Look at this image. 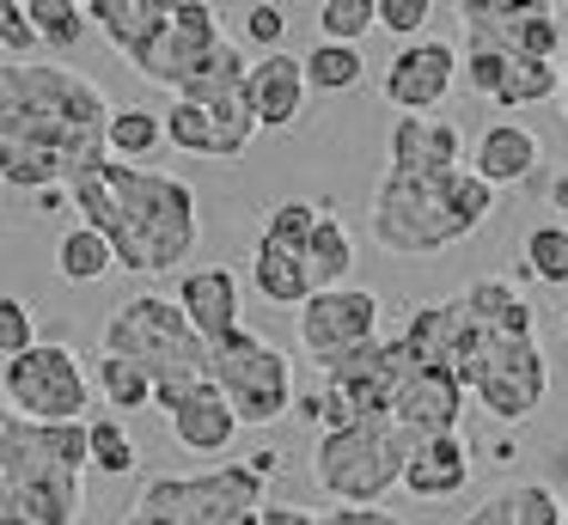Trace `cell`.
<instances>
[{
  "label": "cell",
  "instance_id": "e575fe53",
  "mask_svg": "<svg viewBox=\"0 0 568 525\" xmlns=\"http://www.w3.org/2000/svg\"><path fill=\"white\" fill-rule=\"evenodd\" d=\"M92 471H104V476H129L135 471V440H129V427L116 422V415H92Z\"/></svg>",
  "mask_w": 568,
  "mask_h": 525
},
{
  "label": "cell",
  "instance_id": "30bf717a",
  "mask_svg": "<svg viewBox=\"0 0 568 525\" xmlns=\"http://www.w3.org/2000/svg\"><path fill=\"white\" fill-rule=\"evenodd\" d=\"M209 378L226 391V403L239 410L245 427H270L294 410V366L275 342H263L257 330H233L226 342L209 349Z\"/></svg>",
  "mask_w": 568,
  "mask_h": 525
},
{
  "label": "cell",
  "instance_id": "8fae6325",
  "mask_svg": "<svg viewBox=\"0 0 568 525\" xmlns=\"http://www.w3.org/2000/svg\"><path fill=\"white\" fill-rule=\"evenodd\" d=\"M0 391H7V415H26V422H87L92 410V378L80 366V354L68 342H38L31 354L7 361L0 373Z\"/></svg>",
  "mask_w": 568,
  "mask_h": 525
},
{
  "label": "cell",
  "instance_id": "7c38bea8",
  "mask_svg": "<svg viewBox=\"0 0 568 525\" xmlns=\"http://www.w3.org/2000/svg\"><path fill=\"white\" fill-rule=\"evenodd\" d=\"M465 43H489L519 61H556L568 49V24L550 0H458Z\"/></svg>",
  "mask_w": 568,
  "mask_h": 525
},
{
  "label": "cell",
  "instance_id": "d6986e66",
  "mask_svg": "<svg viewBox=\"0 0 568 525\" xmlns=\"http://www.w3.org/2000/svg\"><path fill=\"white\" fill-rule=\"evenodd\" d=\"M465 171V134L453 117H397L392 122V178H446Z\"/></svg>",
  "mask_w": 568,
  "mask_h": 525
},
{
  "label": "cell",
  "instance_id": "4316f807",
  "mask_svg": "<svg viewBox=\"0 0 568 525\" xmlns=\"http://www.w3.org/2000/svg\"><path fill=\"white\" fill-rule=\"evenodd\" d=\"M92 378H99L104 403H111L116 415H135V410H153V403H160V385H153L135 361H123V354H99Z\"/></svg>",
  "mask_w": 568,
  "mask_h": 525
},
{
  "label": "cell",
  "instance_id": "ba28073f",
  "mask_svg": "<svg viewBox=\"0 0 568 525\" xmlns=\"http://www.w3.org/2000/svg\"><path fill=\"white\" fill-rule=\"evenodd\" d=\"M404 373H409L404 336H379L373 349H361L343 366H331L318 397H300L306 403V422L318 434H336V427H355V422H392Z\"/></svg>",
  "mask_w": 568,
  "mask_h": 525
},
{
  "label": "cell",
  "instance_id": "d6a6232c",
  "mask_svg": "<svg viewBox=\"0 0 568 525\" xmlns=\"http://www.w3.org/2000/svg\"><path fill=\"white\" fill-rule=\"evenodd\" d=\"M361 73H367V61H361V49H348V43H318V49H306V80H312V92H348V85H361Z\"/></svg>",
  "mask_w": 568,
  "mask_h": 525
},
{
  "label": "cell",
  "instance_id": "74e56055",
  "mask_svg": "<svg viewBox=\"0 0 568 525\" xmlns=\"http://www.w3.org/2000/svg\"><path fill=\"white\" fill-rule=\"evenodd\" d=\"M507 501H514V525H568L562 495H556V488H544V483L507 488Z\"/></svg>",
  "mask_w": 568,
  "mask_h": 525
},
{
  "label": "cell",
  "instance_id": "3957f363",
  "mask_svg": "<svg viewBox=\"0 0 568 525\" xmlns=\"http://www.w3.org/2000/svg\"><path fill=\"white\" fill-rule=\"evenodd\" d=\"M92 464V427L87 422H0V525H80Z\"/></svg>",
  "mask_w": 568,
  "mask_h": 525
},
{
  "label": "cell",
  "instance_id": "c3c4849f",
  "mask_svg": "<svg viewBox=\"0 0 568 525\" xmlns=\"http://www.w3.org/2000/svg\"><path fill=\"white\" fill-rule=\"evenodd\" d=\"M251 464H257L263 476H275V471H282V452H257V458H251Z\"/></svg>",
  "mask_w": 568,
  "mask_h": 525
},
{
  "label": "cell",
  "instance_id": "816d5d0a",
  "mask_svg": "<svg viewBox=\"0 0 568 525\" xmlns=\"http://www.w3.org/2000/svg\"><path fill=\"white\" fill-rule=\"evenodd\" d=\"M562 330H568V317H562Z\"/></svg>",
  "mask_w": 568,
  "mask_h": 525
},
{
  "label": "cell",
  "instance_id": "f6af8a7d",
  "mask_svg": "<svg viewBox=\"0 0 568 525\" xmlns=\"http://www.w3.org/2000/svg\"><path fill=\"white\" fill-rule=\"evenodd\" d=\"M68 202H74L68 190H43V195H38V214H62Z\"/></svg>",
  "mask_w": 568,
  "mask_h": 525
},
{
  "label": "cell",
  "instance_id": "bcb514c9",
  "mask_svg": "<svg viewBox=\"0 0 568 525\" xmlns=\"http://www.w3.org/2000/svg\"><path fill=\"white\" fill-rule=\"evenodd\" d=\"M123 525H172V519H165V513H153V507H141V501H135V513H129Z\"/></svg>",
  "mask_w": 568,
  "mask_h": 525
},
{
  "label": "cell",
  "instance_id": "d590c367",
  "mask_svg": "<svg viewBox=\"0 0 568 525\" xmlns=\"http://www.w3.org/2000/svg\"><path fill=\"white\" fill-rule=\"evenodd\" d=\"M318 220H324V208H318V202H306V195H294V202H275V208H270V220H263V239L306 251L312 232H318Z\"/></svg>",
  "mask_w": 568,
  "mask_h": 525
},
{
  "label": "cell",
  "instance_id": "1f68e13d",
  "mask_svg": "<svg viewBox=\"0 0 568 525\" xmlns=\"http://www.w3.org/2000/svg\"><path fill=\"white\" fill-rule=\"evenodd\" d=\"M31 24H38L43 49H55V55H68V49H80V37H87V7L80 0H31Z\"/></svg>",
  "mask_w": 568,
  "mask_h": 525
},
{
  "label": "cell",
  "instance_id": "e0dca14e",
  "mask_svg": "<svg viewBox=\"0 0 568 525\" xmlns=\"http://www.w3.org/2000/svg\"><path fill=\"white\" fill-rule=\"evenodd\" d=\"M470 391L453 366H428L409 354V373H404V391H397V410L392 422L416 440H440V434H458V415H465Z\"/></svg>",
  "mask_w": 568,
  "mask_h": 525
},
{
  "label": "cell",
  "instance_id": "8d00e7d4",
  "mask_svg": "<svg viewBox=\"0 0 568 525\" xmlns=\"http://www.w3.org/2000/svg\"><path fill=\"white\" fill-rule=\"evenodd\" d=\"M43 49L38 24H31V7L26 0H7L0 7V61H31Z\"/></svg>",
  "mask_w": 568,
  "mask_h": 525
},
{
  "label": "cell",
  "instance_id": "60d3db41",
  "mask_svg": "<svg viewBox=\"0 0 568 525\" xmlns=\"http://www.w3.org/2000/svg\"><path fill=\"white\" fill-rule=\"evenodd\" d=\"M373 7H379V24H385V31L409 37V43H422V31H428V19H434L428 0H373Z\"/></svg>",
  "mask_w": 568,
  "mask_h": 525
},
{
  "label": "cell",
  "instance_id": "7a4b0ae2",
  "mask_svg": "<svg viewBox=\"0 0 568 525\" xmlns=\"http://www.w3.org/2000/svg\"><path fill=\"white\" fill-rule=\"evenodd\" d=\"M68 195L80 208V226L111 239L116 269H135V275H172L202 239L196 190L172 171L99 159L68 183Z\"/></svg>",
  "mask_w": 568,
  "mask_h": 525
},
{
  "label": "cell",
  "instance_id": "5b68a950",
  "mask_svg": "<svg viewBox=\"0 0 568 525\" xmlns=\"http://www.w3.org/2000/svg\"><path fill=\"white\" fill-rule=\"evenodd\" d=\"M104 354H123L160 391H184L209 378V342L184 317V305L165 293H129L116 312L104 317Z\"/></svg>",
  "mask_w": 568,
  "mask_h": 525
},
{
  "label": "cell",
  "instance_id": "f35d334b",
  "mask_svg": "<svg viewBox=\"0 0 568 525\" xmlns=\"http://www.w3.org/2000/svg\"><path fill=\"white\" fill-rule=\"evenodd\" d=\"M38 349V324H31V305L19 300V293H7L0 300V354L7 361H19V354Z\"/></svg>",
  "mask_w": 568,
  "mask_h": 525
},
{
  "label": "cell",
  "instance_id": "52a82bcc",
  "mask_svg": "<svg viewBox=\"0 0 568 525\" xmlns=\"http://www.w3.org/2000/svg\"><path fill=\"white\" fill-rule=\"evenodd\" d=\"M416 446L422 440L404 434L397 422L336 427V434H318V446H312V483L343 507H379L385 488L404 483Z\"/></svg>",
  "mask_w": 568,
  "mask_h": 525
},
{
  "label": "cell",
  "instance_id": "d4e9b609",
  "mask_svg": "<svg viewBox=\"0 0 568 525\" xmlns=\"http://www.w3.org/2000/svg\"><path fill=\"white\" fill-rule=\"evenodd\" d=\"M458 300H465L470 324L489 330V336H538V330H531V300L519 293V281L483 275V281H470Z\"/></svg>",
  "mask_w": 568,
  "mask_h": 525
},
{
  "label": "cell",
  "instance_id": "f1b7e54d",
  "mask_svg": "<svg viewBox=\"0 0 568 525\" xmlns=\"http://www.w3.org/2000/svg\"><path fill=\"white\" fill-rule=\"evenodd\" d=\"M306 256H312V281H318V293L348 287V269H355V239H348V226H343L336 214L318 220V232H312Z\"/></svg>",
  "mask_w": 568,
  "mask_h": 525
},
{
  "label": "cell",
  "instance_id": "681fc988",
  "mask_svg": "<svg viewBox=\"0 0 568 525\" xmlns=\"http://www.w3.org/2000/svg\"><path fill=\"white\" fill-rule=\"evenodd\" d=\"M562 104H568V49H562ZM562 117H568V110H562Z\"/></svg>",
  "mask_w": 568,
  "mask_h": 525
},
{
  "label": "cell",
  "instance_id": "ac0fdd59",
  "mask_svg": "<svg viewBox=\"0 0 568 525\" xmlns=\"http://www.w3.org/2000/svg\"><path fill=\"white\" fill-rule=\"evenodd\" d=\"M153 410L165 415V427H172V440L184 452H202V458H221L226 446H233V434L245 422H239V410L226 403V391L214 385V378H202V385H184V391H160V403Z\"/></svg>",
  "mask_w": 568,
  "mask_h": 525
},
{
  "label": "cell",
  "instance_id": "7bdbcfd3",
  "mask_svg": "<svg viewBox=\"0 0 568 525\" xmlns=\"http://www.w3.org/2000/svg\"><path fill=\"white\" fill-rule=\"evenodd\" d=\"M458 525H514V501H507V488H501V495H489L470 519H458Z\"/></svg>",
  "mask_w": 568,
  "mask_h": 525
},
{
  "label": "cell",
  "instance_id": "9c48e42d",
  "mask_svg": "<svg viewBox=\"0 0 568 525\" xmlns=\"http://www.w3.org/2000/svg\"><path fill=\"white\" fill-rule=\"evenodd\" d=\"M141 507L165 513L172 525H263V471L257 464H214V471L196 476H153L141 488Z\"/></svg>",
  "mask_w": 568,
  "mask_h": 525
},
{
  "label": "cell",
  "instance_id": "8992f818",
  "mask_svg": "<svg viewBox=\"0 0 568 525\" xmlns=\"http://www.w3.org/2000/svg\"><path fill=\"white\" fill-rule=\"evenodd\" d=\"M453 373L465 378V391L495 415V422H526V415L544 403V391H550V366H544L538 336H489V330L470 324L465 300H458Z\"/></svg>",
  "mask_w": 568,
  "mask_h": 525
},
{
  "label": "cell",
  "instance_id": "6da1fadb",
  "mask_svg": "<svg viewBox=\"0 0 568 525\" xmlns=\"http://www.w3.org/2000/svg\"><path fill=\"white\" fill-rule=\"evenodd\" d=\"M116 104L62 61H0V178L7 190H68L111 159Z\"/></svg>",
  "mask_w": 568,
  "mask_h": 525
},
{
  "label": "cell",
  "instance_id": "cb8c5ba5",
  "mask_svg": "<svg viewBox=\"0 0 568 525\" xmlns=\"http://www.w3.org/2000/svg\"><path fill=\"white\" fill-rule=\"evenodd\" d=\"M470 483V452L458 434H440V440H422L409 452V471H404V488L416 501H453L458 488Z\"/></svg>",
  "mask_w": 568,
  "mask_h": 525
},
{
  "label": "cell",
  "instance_id": "277c9868",
  "mask_svg": "<svg viewBox=\"0 0 568 525\" xmlns=\"http://www.w3.org/2000/svg\"><path fill=\"white\" fill-rule=\"evenodd\" d=\"M495 214V190L477 171H446V178H392L385 171L373 190V244L385 256H434L465 244Z\"/></svg>",
  "mask_w": 568,
  "mask_h": 525
},
{
  "label": "cell",
  "instance_id": "ffe728a7",
  "mask_svg": "<svg viewBox=\"0 0 568 525\" xmlns=\"http://www.w3.org/2000/svg\"><path fill=\"white\" fill-rule=\"evenodd\" d=\"M178 305H184V317L196 324V336L209 342H226L239 324V275L226 263H209V269H184V281H178Z\"/></svg>",
  "mask_w": 568,
  "mask_h": 525
},
{
  "label": "cell",
  "instance_id": "ab89813d",
  "mask_svg": "<svg viewBox=\"0 0 568 525\" xmlns=\"http://www.w3.org/2000/svg\"><path fill=\"white\" fill-rule=\"evenodd\" d=\"M245 37L263 49V55H282V37H287V7H270V0L245 7Z\"/></svg>",
  "mask_w": 568,
  "mask_h": 525
},
{
  "label": "cell",
  "instance_id": "4dcf8cb0",
  "mask_svg": "<svg viewBox=\"0 0 568 525\" xmlns=\"http://www.w3.org/2000/svg\"><path fill=\"white\" fill-rule=\"evenodd\" d=\"M165 141V122L153 117V110H141V104H129V110H116L111 117V159H123V165H135V159H148L153 147Z\"/></svg>",
  "mask_w": 568,
  "mask_h": 525
},
{
  "label": "cell",
  "instance_id": "836d02e7",
  "mask_svg": "<svg viewBox=\"0 0 568 525\" xmlns=\"http://www.w3.org/2000/svg\"><path fill=\"white\" fill-rule=\"evenodd\" d=\"M373 24H379V7H373V0H324L318 7V43H348L355 49Z\"/></svg>",
  "mask_w": 568,
  "mask_h": 525
},
{
  "label": "cell",
  "instance_id": "4fadbf2b",
  "mask_svg": "<svg viewBox=\"0 0 568 525\" xmlns=\"http://www.w3.org/2000/svg\"><path fill=\"white\" fill-rule=\"evenodd\" d=\"M294 330H300V349L318 361V373H331V366L348 361V354H361V349L379 342V293L373 287L312 293V300L294 312Z\"/></svg>",
  "mask_w": 568,
  "mask_h": 525
},
{
  "label": "cell",
  "instance_id": "5bb4252c",
  "mask_svg": "<svg viewBox=\"0 0 568 525\" xmlns=\"http://www.w3.org/2000/svg\"><path fill=\"white\" fill-rule=\"evenodd\" d=\"M221 43H226V31H221V12L214 7H202V0H165V31L153 37V49L135 61V73L178 98Z\"/></svg>",
  "mask_w": 568,
  "mask_h": 525
},
{
  "label": "cell",
  "instance_id": "7402d4cb",
  "mask_svg": "<svg viewBox=\"0 0 568 525\" xmlns=\"http://www.w3.org/2000/svg\"><path fill=\"white\" fill-rule=\"evenodd\" d=\"M538 159H544V141L526 122H489V129L477 134L470 171H477L489 190H501V183H526L531 171H538Z\"/></svg>",
  "mask_w": 568,
  "mask_h": 525
},
{
  "label": "cell",
  "instance_id": "484cf974",
  "mask_svg": "<svg viewBox=\"0 0 568 525\" xmlns=\"http://www.w3.org/2000/svg\"><path fill=\"white\" fill-rule=\"evenodd\" d=\"M116 269V251L111 239H99L92 226H68L62 244H55V275L74 281V287H87V281H104Z\"/></svg>",
  "mask_w": 568,
  "mask_h": 525
},
{
  "label": "cell",
  "instance_id": "2e32d148",
  "mask_svg": "<svg viewBox=\"0 0 568 525\" xmlns=\"http://www.w3.org/2000/svg\"><path fill=\"white\" fill-rule=\"evenodd\" d=\"M458 49L440 43V37H422V43H404L385 68V98H392L404 117H440L446 92L458 80Z\"/></svg>",
  "mask_w": 568,
  "mask_h": 525
},
{
  "label": "cell",
  "instance_id": "b9f144b4",
  "mask_svg": "<svg viewBox=\"0 0 568 525\" xmlns=\"http://www.w3.org/2000/svg\"><path fill=\"white\" fill-rule=\"evenodd\" d=\"M318 525H404L392 507H331L318 513Z\"/></svg>",
  "mask_w": 568,
  "mask_h": 525
},
{
  "label": "cell",
  "instance_id": "f907efd6",
  "mask_svg": "<svg viewBox=\"0 0 568 525\" xmlns=\"http://www.w3.org/2000/svg\"><path fill=\"white\" fill-rule=\"evenodd\" d=\"M562 513H568V495H562Z\"/></svg>",
  "mask_w": 568,
  "mask_h": 525
},
{
  "label": "cell",
  "instance_id": "ee69618b",
  "mask_svg": "<svg viewBox=\"0 0 568 525\" xmlns=\"http://www.w3.org/2000/svg\"><path fill=\"white\" fill-rule=\"evenodd\" d=\"M263 525H318V513L287 507V501H270V507H263Z\"/></svg>",
  "mask_w": 568,
  "mask_h": 525
},
{
  "label": "cell",
  "instance_id": "9a60e30c",
  "mask_svg": "<svg viewBox=\"0 0 568 525\" xmlns=\"http://www.w3.org/2000/svg\"><path fill=\"white\" fill-rule=\"evenodd\" d=\"M257 110H251V98H209V104H190V98H172V110H165V141L178 147V153H196V159H239L251 147V134H257Z\"/></svg>",
  "mask_w": 568,
  "mask_h": 525
},
{
  "label": "cell",
  "instance_id": "f546056e",
  "mask_svg": "<svg viewBox=\"0 0 568 525\" xmlns=\"http://www.w3.org/2000/svg\"><path fill=\"white\" fill-rule=\"evenodd\" d=\"M526 269L544 287H568V226L562 220H544L526 232Z\"/></svg>",
  "mask_w": 568,
  "mask_h": 525
},
{
  "label": "cell",
  "instance_id": "44dd1931",
  "mask_svg": "<svg viewBox=\"0 0 568 525\" xmlns=\"http://www.w3.org/2000/svg\"><path fill=\"white\" fill-rule=\"evenodd\" d=\"M306 92H312V80H306V55H263V61H251V85H245V98H251V110H257V122L263 129H294L300 122V110H306Z\"/></svg>",
  "mask_w": 568,
  "mask_h": 525
},
{
  "label": "cell",
  "instance_id": "7dc6e473",
  "mask_svg": "<svg viewBox=\"0 0 568 525\" xmlns=\"http://www.w3.org/2000/svg\"><path fill=\"white\" fill-rule=\"evenodd\" d=\"M550 208H562V214H568V171L550 183Z\"/></svg>",
  "mask_w": 568,
  "mask_h": 525
},
{
  "label": "cell",
  "instance_id": "83f0119b",
  "mask_svg": "<svg viewBox=\"0 0 568 525\" xmlns=\"http://www.w3.org/2000/svg\"><path fill=\"white\" fill-rule=\"evenodd\" d=\"M544 98H562V61H507L489 104L526 110V104H544Z\"/></svg>",
  "mask_w": 568,
  "mask_h": 525
},
{
  "label": "cell",
  "instance_id": "603a6c76",
  "mask_svg": "<svg viewBox=\"0 0 568 525\" xmlns=\"http://www.w3.org/2000/svg\"><path fill=\"white\" fill-rule=\"evenodd\" d=\"M251 287H257L270 305H294L300 312V305L318 293V281H312V256L257 232V251H251Z\"/></svg>",
  "mask_w": 568,
  "mask_h": 525
}]
</instances>
